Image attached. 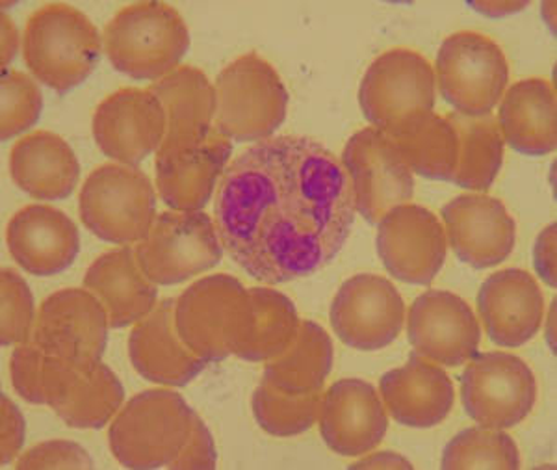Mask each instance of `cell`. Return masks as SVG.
<instances>
[{
	"label": "cell",
	"instance_id": "52a82bcc",
	"mask_svg": "<svg viewBox=\"0 0 557 470\" xmlns=\"http://www.w3.org/2000/svg\"><path fill=\"white\" fill-rule=\"evenodd\" d=\"M84 225L97 238L131 246L144 240L157 220V190L134 165L102 164L89 173L78 196Z\"/></svg>",
	"mask_w": 557,
	"mask_h": 470
},
{
	"label": "cell",
	"instance_id": "9c48e42d",
	"mask_svg": "<svg viewBox=\"0 0 557 470\" xmlns=\"http://www.w3.org/2000/svg\"><path fill=\"white\" fill-rule=\"evenodd\" d=\"M435 81L444 101L456 114H493L509 84V64L500 45L485 34H451L435 60Z\"/></svg>",
	"mask_w": 557,
	"mask_h": 470
},
{
	"label": "cell",
	"instance_id": "d590c367",
	"mask_svg": "<svg viewBox=\"0 0 557 470\" xmlns=\"http://www.w3.org/2000/svg\"><path fill=\"white\" fill-rule=\"evenodd\" d=\"M2 140L26 133L38 123L44 110V96L38 83L23 71L2 70Z\"/></svg>",
	"mask_w": 557,
	"mask_h": 470
},
{
	"label": "cell",
	"instance_id": "d4e9b609",
	"mask_svg": "<svg viewBox=\"0 0 557 470\" xmlns=\"http://www.w3.org/2000/svg\"><path fill=\"white\" fill-rule=\"evenodd\" d=\"M233 141L212 131L207 140L178 153L154 159V178L160 199L172 210H203L227 170Z\"/></svg>",
	"mask_w": 557,
	"mask_h": 470
},
{
	"label": "cell",
	"instance_id": "7bdbcfd3",
	"mask_svg": "<svg viewBox=\"0 0 557 470\" xmlns=\"http://www.w3.org/2000/svg\"><path fill=\"white\" fill-rule=\"evenodd\" d=\"M469 7L478 13H482L488 20H500V17H509V15L522 12L528 7V2H520V0H480V2H469Z\"/></svg>",
	"mask_w": 557,
	"mask_h": 470
},
{
	"label": "cell",
	"instance_id": "5b68a950",
	"mask_svg": "<svg viewBox=\"0 0 557 470\" xmlns=\"http://www.w3.org/2000/svg\"><path fill=\"white\" fill-rule=\"evenodd\" d=\"M214 89V128L227 140H270L285 123L288 91L275 67L257 52L225 65Z\"/></svg>",
	"mask_w": 557,
	"mask_h": 470
},
{
	"label": "cell",
	"instance_id": "83f0119b",
	"mask_svg": "<svg viewBox=\"0 0 557 470\" xmlns=\"http://www.w3.org/2000/svg\"><path fill=\"white\" fill-rule=\"evenodd\" d=\"M10 175L34 199L60 201L75 191L81 181V164L73 147L62 136L36 131L12 147Z\"/></svg>",
	"mask_w": 557,
	"mask_h": 470
},
{
	"label": "cell",
	"instance_id": "4fadbf2b",
	"mask_svg": "<svg viewBox=\"0 0 557 470\" xmlns=\"http://www.w3.org/2000/svg\"><path fill=\"white\" fill-rule=\"evenodd\" d=\"M331 327L346 346L361 351L383 350L406 324V301L391 281L357 274L344 281L333 298Z\"/></svg>",
	"mask_w": 557,
	"mask_h": 470
},
{
	"label": "cell",
	"instance_id": "8fae6325",
	"mask_svg": "<svg viewBox=\"0 0 557 470\" xmlns=\"http://www.w3.org/2000/svg\"><path fill=\"white\" fill-rule=\"evenodd\" d=\"M461 401L478 426L509 430L532 413L537 380L528 362L513 354H475L462 370Z\"/></svg>",
	"mask_w": 557,
	"mask_h": 470
},
{
	"label": "cell",
	"instance_id": "7c38bea8",
	"mask_svg": "<svg viewBox=\"0 0 557 470\" xmlns=\"http://www.w3.org/2000/svg\"><path fill=\"white\" fill-rule=\"evenodd\" d=\"M354 194L355 212L377 225L388 210L414 196V177L391 136L377 128L357 131L341 159Z\"/></svg>",
	"mask_w": 557,
	"mask_h": 470
},
{
	"label": "cell",
	"instance_id": "60d3db41",
	"mask_svg": "<svg viewBox=\"0 0 557 470\" xmlns=\"http://www.w3.org/2000/svg\"><path fill=\"white\" fill-rule=\"evenodd\" d=\"M26 422L20 407L15 406L7 394H2V465L12 463L20 458L25 445Z\"/></svg>",
	"mask_w": 557,
	"mask_h": 470
},
{
	"label": "cell",
	"instance_id": "5bb4252c",
	"mask_svg": "<svg viewBox=\"0 0 557 470\" xmlns=\"http://www.w3.org/2000/svg\"><path fill=\"white\" fill-rule=\"evenodd\" d=\"M108 312L88 288H62L39 307L33 341L49 357L71 364L102 361L108 344Z\"/></svg>",
	"mask_w": 557,
	"mask_h": 470
},
{
	"label": "cell",
	"instance_id": "ac0fdd59",
	"mask_svg": "<svg viewBox=\"0 0 557 470\" xmlns=\"http://www.w3.org/2000/svg\"><path fill=\"white\" fill-rule=\"evenodd\" d=\"M407 337L418 356L441 367H462L482 343L480 320L472 307L448 290H428L407 312Z\"/></svg>",
	"mask_w": 557,
	"mask_h": 470
},
{
	"label": "cell",
	"instance_id": "8992f818",
	"mask_svg": "<svg viewBox=\"0 0 557 470\" xmlns=\"http://www.w3.org/2000/svg\"><path fill=\"white\" fill-rule=\"evenodd\" d=\"M435 91L433 65L420 52L399 47L370 64L359 86V107L370 127L396 138L433 114Z\"/></svg>",
	"mask_w": 557,
	"mask_h": 470
},
{
	"label": "cell",
	"instance_id": "ee69618b",
	"mask_svg": "<svg viewBox=\"0 0 557 470\" xmlns=\"http://www.w3.org/2000/svg\"><path fill=\"white\" fill-rule=\"evenodd\" d=\"M351 467H372V469H412L411 461H407L404 456H399L396 452L383 450L370 454L368 452L362 459L355 461Z\"/></svg>",
	"mask_w": 557,
	"mask_h": 470
},
{
	"label": "cell",
	"instance_id": "4316f807",
	"mask_svg": "<svg viewBox=\"0 0 557 470\" xmlns=\"http://www.w3.org/2000/svg\"><path fill=\"white\" fill-rule=\"evenodd\" d=\"M84 288L96 294L114 330L138 324L159 304V285L144 274L131 246L97 257L84 275Z\"/></svg>",
	"mask_w": 557,
	"mask_h": 470
},
{
	"label": "cell",
	"instance_id": "f546056e",
	"mask_svg": "<svg viewBox=\"0 0 557 470\" xmlns=\"http://www.w3.org/2000/svg\"><path fill=\"white\" fill-rule=\"evenodd\" d=\"M333 369V341L322 325L301 320L288 350L267 362L262 380L286 394L322 393Z\"/></svg>",
	"mask_w": 557,
	"mask_h": 470
},
{
	"label": "cell",
	"instance_id": "4dcf8cb0",
	"mask_svg": "<svg viewBox=\"0 0 557 470\" xmlns=\"http://www.w3.org/2000/svg\"><path fill=\"white\" fill-rule=\"evenodd\" d=\"M251 320L233 356L247 362H268L288 350L298 335V309L288 296L270 286L249 288Z\"/></svg>",
	"mask_w": 557,
	"mask_h": 470
},
{
	"label": "cell",
	"instance_id": "74e56055",
	"mask_svg": "<svg viewBox=\"0 0 557 470\" xmlns=\"http://www.w3.org/2000/svg\"><path fill=\"white\" fill-rule=\"evenodd\" d=\"M45 354L34 341L20 344L10 359V372L15 393L34 406H45L44 370Z\"/></svg>",
	"mask_w": 557,
	"mask_h": 470
},
{
	"label": "cell",
	"instance_id": "1f68e13d",
	"mask_svg": "<svg viewBox=\"0 0 557 470\" xmlns=\"http://www.w3.org/2000/svg\"><path fill=\"white\" fill-rule=\"evenodd\" d=\"M459 136V159L451 183L470 191H487L504 164L506 141L493 114H448Z\"/></svg>",
	"mask_w": 557,
	"mask_h": 470
},
{
	"label": "cell",
	"instance_id": "7a4b0ae2",
	"mask_svg": "<svg viewBox=\"0 0 557 470\" xmlns=\"http://www.w3.org/2000/svg\"><path fill=\"white\" fill-rule=\"evenodd\" d=\"M190 30L178 10L159 0L121 8L102 30V51L115 71L157 83L181 67Z\"/></svg>",
	"mask_w": 557,
	"mask_h": 470
},
{
	"label": "cell",
	"instance_id": "ba28073f",
	"mask_svg": "<svg viewBox=\"0 0 557 470\" xmlns=\"http://www.w3.org/2000/svg\"><path fill=\"white\" fill-rule=\"evenodd\" d=\"M251 320L249 290L228 274L191 283L175 299L178 337L207 362L233 356Z\"/></svg>",
	"mask_w": 557,
	"mask_h": 470
},
{
	"label": "cell",
	"instance_id": "e0dca14e",
	"mask_svg": "<svg viewBox=\"0 0 557 470\" xmlns=\"http://www.w3.org/2000/svg\"><path fill=\"white\" fill-rule=\"evenodd\" d=\"M164 107L147 88H121L94 112L91 133L102 154L117 164H141L165 138Z\"/></svg>",
	"mask_w": 557,
	"mask_h": 470
},
{
	"label": "cell",
	"instance_id": "f6af8a7d",
	"mask_svg": "<svg viewBox=\"0 0 557 470\" xmlns=\"http://www.w3.org/2000/svg\"><path fill=\"white\" fill-rule=\"evenodd\" d=\"M0 21H2V70H7L8 64H12L20 51V33L7 12H2Z\"/></svg>",
	"mask_w": 557,
	"mask_h": 470
},
{
	"label": "cell",
	"instance_id": "ab89813d",
	"mask_svg": "<svg viewBox=\"0 0 557 470\" xmlns=\"http://www.w3.org/2000/svg\"><path fill=\"white\" fill-rule=\"evenodd\" d=\"M215 463H218V452H215L214 437L203 419L197 415L190 441L186 443L181 456L168 469H215Z\"/></svg>",
	"mask_w": 557,
	"mask_h": 470
},
{
	"label": "cell",
	"instance_id": "277c9868",
	"mask_svg": "<svg viewBox=\"0 0 557 470\" xmlns=\"http://www.w3.org/2000/svg\"><path fill=\"white\" fill-rule=\"evenodd\" d=\"M197 413L172 388H149L121 407L108 430V445L123 467H170L190 441Z\"/></svg>",
	"mask_w": 557,
	"mask_h": 470
},
{
	"label": "cell",
	"instance_id": "2e32d148",
	"mask_svg": "<svg viewBox=\"0 0 557 470\" xmlns=\"http://www.w3.org/2000/svg\"><path fill=\"white\" fill-rule=\"evenodd\" d=\"M44 391L45 406L76 430H101L125 401L123 383L102 361L71 364L47 356Z\"/></svg>",
	"mask_w": 557,
	"mask_h": 470
},
{
	"label": "cell",
	"instance_id": "8d00e7d4",
	"mask_svg": "<svg viewBox=\"0 0 557 470\" xmlns=\"http://www.w3.org/2000/svg\"><path fill=\"white\" fill-rule=\"evenodd\" d=\"M2 344L20 346L33 341L36 306L30 286L12 268H2Z\"/></svg>",
	"mask_w": 557,
	"mask_h": 470
},
{
	"label": "cell",
	"instance_id": "d6986e66",
	"mask_svg": "<svg viewBox=\"0 0 557 470\" xmlns=\"http://www.w3.org/2000/svg\"><path fill=\"white\" fill-rule=\"evenodd\" d=\"M448 246L459 261L487 270L513 253L517 223L500 199L487 194H462L443 207Z\"/></svg>",
	"mask_w": 557,
	"mask_h": 470
},
{
	"label": "cell",
	"instance_id": "e575fe53",
	"mask_svg": "<svg viewBox=\"0 0 557 470\" xmlns=\"http://www.w3.org/2000/svg\"><path fill=\"white\" fill-rule=\"evenodd\" d=\"M322 393L286 394L270 383H259L255 388L251 407L253 417L264 432L273 437H296L309 432L318 422Z\"/></svg>",
	"mask_w": 557,
	"mask_h": 470
},
{
	"label": "cell",
	"instance_id": "3957f363",
	"mask_svg": "<svg viewBox=\"0 0 557 470\" xmlns=\"http://www.w3.org/2000/svg\"><path fill=\"white\" fill-rule=\"evenodd\" d=\"M102 36L86 13L49 2L26 21L23 58L33 77L57 94H70L96 71Z\"/></svg>",
	"mask_w": 557,
	"mask_h": 470
},
{
	"label": "cell",
	"instance_id": "cb8c5ba5",
	"mask_svg": "<svg viewBox=\"0 0 557 470\" xmlns=\"http://www.w3.org/2000/svg\"><path fill=\"white\" fill-rule=\"evenodd\" d=\"M380 394L386 413L401 426L417 430L438 426L456 401V388L444 367L417 351L404 367L383 374Z\"/></svg>",
	"mask_w": 557,
	"mask_h": 470
},
{
	"label": "cell",
	"instance_id": "7402d4cb",
	"mask_svg": "<svg viewBox=\"0 0 557 470\" xmlns=\"http://www.w3.org/2000/svg\"><path fill=\"white\" fill-rule=\"evenodd\" d=\"M13 261L36 277L64 272L81 251V233L65 212L51 205H28L7 227Z\"/></svg>",
	"mask_w": 557,
	"mask_h": 470
},
{
	"label": "cell",
	"instance_id": "6da1fadb",
	"mask_svg": "<svg viewBox=\"0 0 557 470\" xmlns=\"http://www.w3.org/2000/svg\"><path fill=\"white\" fill-rule=\"evenodd\" d=\"M223 249L249 277L278 285L327 267L354 230L348 175L307 136H273L228 162L215 188Z\"/></svg>",
	"mask_w": 557,
	"mask_h": 470
},
{
	"label": "cell",
	"instance_id": "f1b7e54d",
	"mask_svg": "<svg viewBox=\"0 0 557 470\" xmlns=\"http://www.w3.org/2000/svg\"><path fill=\"white\" fill-rule=\"evenodd\" d=\"M498 127L507 146L528 157L554 153L557 144L556 89L546 78H524L506 89Z\"/></svg>",
	"mask_w": 557,
	"mask_h": 470
},
{
	"label": "cell",
	"instance_id": "44dd1931",
	"mask_svg": "<svg viewBox=\"0 0 557 470\" xmlns=\"http://www.w3.org/2000/svg\"><path fill=\"white\" fill-rule=\"evenodd\" d=\"M478 312L487 337L502 348L530 343L545 318V296L530 272L506 268L483 281Z\"/></svg>",
	"mask_w": 557,
	"mask_h": 470
},
{
	"label": "cell",
	"instance_id": "ffe728a7",
	"mask_svg": "<svg viewBox=\"0 0 557 470\" xmlns=\"http://www.w3.org/2000/svg\"><path fill=\"white\" fill-rule=\"evenodd\" d=\"M318 424L330 450L343 458H362L385 438L388 413L374 385L344 378L322 394Z\"/></svg>",
	"mask_w": 557,
	"mask_h": 470
},
{
	"label": "cell",
	"instance_id": "d6a6232c",
	"mask_svg": "<svg viewBox=\"0 0 557 470\" xmlns=\"http://www.w3.org/2000/svg\"><path fill=\"white\" fill-rule=\"evenodd\" d=\"M409 170L431 181H450L459 159V136L448 115H425L407 133L393 138Z\"/></svg>",
	"mask_w": 557,
	"mask_h": 470
},
{
	"label": "cell",
	"instance_id": "f35d334b",
	"mask_svg": "<svg viewBox=\"0 0 557 470\" xmlns=\"http://www.w3.org/2000/svg\"><path fill=\"white\" fill-rule=\"evenodd\" d=\"M15 469H94V461L83 446L76 445L73 441L58 438L26 450L17 459Z\"/></svg>",
	"mask_w": 557,
	"mask_h": 470
},
{
	"label": "cell",
	"instance_id": "836d02e7",
	"mask_svg": "<svg viewBox=\"0 0 557 470\" xmlns=\"http://www.w3.org/2000/svg\"><path fill=\"white\" fill-rule=\"evenodd\" d=\"M441 467L446 470L519 469V446L504 430L467 428L446 445Z\"/></svg>",
	"mask_w": 557,
	"mask_h": 470
},
{
	"label": "cell",
	"instance_id": "9a60e30c",
	"mask_svg": "<svg viewBox=\"0 0 557 470\" xmlns=\"http://www.w3.org/2000/svg\"><path fill=\"white\" fill-rule=\"evenodd\" d=\"M377 255L386 272L407 285H430L448 253L446 231L431 210L399 205L377 223Z\"/></svg>",
	"mask_w": 557,
	"mask_h": 470
},
{
	"label": "cell",
	"instance_id": "30bf717a",
	"mask_svg": "<svg viewBox=\"0 0 557 470\" xmlns=\"http://www.w3.org/2000/svg\"><path fill=\"white\" fill-rule=\"evenodd\" d=\"M136 259L144 274L160 286H172L218 267L222 240L214 218L203 210H168L157 217L149 235L136 244Z\"/></svg>",
	"mask_w": 557,
	"mask_h": 470
},
{
	"label": "cell",
	"instance_id": "484cf974",
	"mask_svg": "<svg viewBox=\"0 0 557 470\" xmlns=\"http://www.w3.org/2000/svg\"><path fill=\"white\" fill-rule=\"evenodd\" d=\"M149 89L159 97L168 120L157 157L178 153L209 138L214 131L215 89L203 71L181 65Z\"/></svg>",
	"mask_w": 557,
	"mask_h": 470
},
{
	"label": "cell",
	"instance_id": "b9f144b4",
	"mask_svg": "<svg viewBox=\"0 0 557 470\" xmlns=\"http://www.w3.org/2000/svg\"><path fill=\"white\" fill-rule=\"evenodd\" d=\"M533 267L543 283L556 288V223L539 233L533 246Z\"/></svg>",
	"mask_w": 557,
	"mask_h": 470
},
{
	"label": "cell",
	"instance_id": "603a6c76",
	"mask_svg": "<svg viewBox=\"0 0 557 470\" xmlns=\"http://www.w3.org/2000/svg\"><path fill=\"white\" fill-rule=\"evenodd\" d=\"M128 357L144 380L164 387H184L207 367V361L178 337L172 298L160 299L144 320L134 324L128 337Z\"/></svg>",
	"mask_w": 557,
	"mask_h": 470
}]
</instances>
